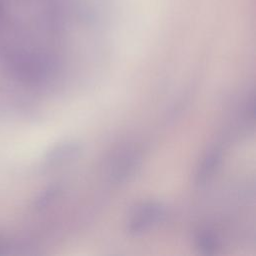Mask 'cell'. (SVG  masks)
Here are the masks:
<instances>
[{"instance_id":"cell-2","label":"cell","mask_w":256,"mask_h":256,"mask_svg":"<svg viewBox=\"0 0 256 256\" xmlns=\"http://www.w3.org/2000/svg\"><path fill=\"white\" fill-rule=\"evenodd\" d=\"M220 162H221V152L219 150L214 149L209 153H207L200 167L198 168V171L196 174V182L199 185H202L207 180H209L217 170Z\"/></svg>"},{"instance_id":"cell-1","label":"cell","mask_w":256,"mask_h":256,"mask_svg":"<svg viewBox=\"0 0 256 256\" xmlns=\"http://www.w3.org/2000/svg\"><path fill=\"white\" fill-rule=\"evenodd\" d=\"M165 217L164 206L156 201H147L137 205L127 222V232L130 235H141L148 231Z\"/></svg>"},{"instance_id":"cell-3","label":"cell","mask_w":256,"mask_h":256,"mask_svg":"<svg viewBox=\"0 0 256 256\" xmlns=\"http://www.w3.org/2000/svg\"><path fill=\"white\" fill-rule=\"evenodd\" d=\"M80 146L75 142H65L55 147L49 154V161L53 163L70 162L80 153Z\"/></svg>"},{"instance_id":"cell-4","label":"cell","mask_w":256,"mask_h":256,"mask_svg":"<svg viewBox=\"0 0 256 256\" xmlns=\"http://www.w3.org/2000/svg\"><path fill=\"white\" fill-rule=\"evenodd\" d=\"M195 243L197 248L203 252V253H213L217 246V239L214 236V234H212L209 231H199L195 237Z\"/></svg>"}]
</instances>
